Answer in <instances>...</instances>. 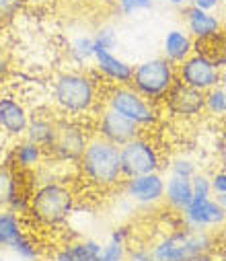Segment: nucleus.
I'll return each mask as SVG.
<instances>
[{"label": "nucleus", "instance_id": "f257e3e1", "mask_svg": "<svg viewBox=\"0 0 226 261\" xmlns=\"http://www.w3.org/2000/svg\"><path fill=\"white\" fill-rule=\"evenodd\" d=\"M52 101L62 117L81 119L97 109L99 83L83 68L62 70L52 81Z\"/></svg>", "mask_w": 226, "mask_h": 261}, {"label": "nucleus", "instance_id": "f03ea898", "mask_svg": "<svg viewBox=\"0 0 226 261\" xmlns=\"http://www.w3.org/2000/svg\"><path fill=\"white\" fill-rule=\"evenodd\" d=\"M77 210V193L60 179H45L29 195V216L47 228L64 226Z\"/></svg>", "mask_w": 226, "mask_h": 261}, {"label": "nucleus", "instance_id": "7ed1b4c3", "mask_svg": "<svg viewBox=\"0 0 226 261\" xmlns=\"http://www.w3.org/2000/svg\"><path fill=\"white\" fill-rule=\"evenodd\" d=\"M77 165H79L83 179L95 189L107 191V189H115L123 183L119 146H115L99 136H91V140Z\"/></svg>", "mask_w": 226, "mask_h": 261}, {"label": "nucleus", "instance_id": "20e7f679", "mask_svg": "<svg viewBox=\"0 0 226 261\" xmlns=\"http://www.w3.org/2000/svg\"><path fill=\"white\" fill-rule=\"evenodd\" d=\"M212 251H218L216 232L189 226L163 234L150 247L155 261H197Z\"/></svg>", "mask_w": 226, "mask_h": 261}, {"label": "nucleus", "instance_id": "39448f33", "mask_svg": "<svg viewBox=\"0 0 226 261\" xmlns=\"http://www.w3.org/2000/svg\"><path fill=\"white\" fill-rule=\"evenodd\" d=\"M177 83V70L175 64H171L167 58H150L134 66L132 87L148 101H161L167 97V93Z\"/></svg>", "mask_w": 226, "mask_h": 261}, {"label": "nucleus", "instance_id": "423d86ee", "mask_svg": "<svg viewBox=\"0 0 226 261\" xmlns=\"http://www.w3.org/2000/svg\"><path fill=\"white\" fill-rule=\"evenodd\" d=\"M103 101H105V107L123 115L138 127H150L159 121L155 103L144 99L132 85H111Z\"/></svg>", "mask_w": 226, "mask_h": 261}, {"label": "nucleus", "instance_id": "0eeeda50", "mask_svg": "<svg viewBox=\"0 0 226 261\" xmlns=\"http://www.w3.org/2000/svg\"><path fill=\"white\" fill-rule=\"evenodd\" d=\"M89 140H91V134L87 132V125L81 119L58 117L56 136H54L52 146L45 150V154L60 165H66V163L77 165Z\"/></svg>", "mask_w": 226, "mask_h": 261}, {"label": "nucleus", "instance_id": "6e6552de", "mask_svg": "<svg viewBox=\"0 0 226 261\" xmlns=\"http://www.w3.org/2000/svg\"><path fill=\"white\" fill-rule=\"evenodd\" d=\"M119 161H121L123 179L148 175V173H161L163 167L159 148L142 134L119 146Z\"/></svg>", "mask_w": 226, "mask_h": 261}, {"label": "nucleus", "instance_id": "1a4fd4ad", "mask_svg": "<svg viewBox=\"0 0 226 261\" xmlns=\"http://www.w3.org/2000/svg\"><path fill=\"white\" fill-rule=\"evenodd\" d=\"M177 81L191 87V89H197L202 93H208L216 87L222 85L224 76H222V70L216 66V64L199 54V51H193L187 60H183L177 68Z\"/></svg>", "mask_w": 226, "mask_h": 261}, {"label": "nucleus", "instance_id": "9d476101", "mask_svg": "<svg viewBox=\"0 0 226 261\" xmlns=\"http://www.w3.org/2000/svg\"><path fill=\"white\" fill-rule=\"evenodd\" d=\"M29 119L31 111L19 95L11 91H0V134L11 140L25 138Z\"/></svg>", "mask_w": 226, "mask_h": 261}, {"label": "nucleus", "instance_id": "9b49d317", "mask_svg": "<svg viewBox=\"0 0 226 261\" xmlns=\"http://www.w3.org/2000/svg\"><path fill=\"white\" fill-rule=\"evenodd\" d=\"M181 220L183 226L216 232L226 226V212L212 195L210 198H193L191 204L181 212Z\"/></svg>", "mask_w": 226, "mask_h": 261}, {"label": "nucleus", "instance_id": "f8f14e48", "mask_svg": "<svg viewBox=\"0 0 226 261\" xmlns=\"http://www.w3.org/2000/svg\"><path fill=\"white\" fill-rule=\"evenodd\" d=\"M125 198L138 206H157L165 200V177L161 173H148L123 179L121 183Z\"/></svg>", "mask_w": 226, "mask_h": 261}, {"label": "nucleus", "instance_id": "ddd939ff", "mask_svg": "<svg viewBox=\"0 0 226 261\" xmlns=\"http://www.w3.org/2000/svg\"><path fill=\"white\" fill-rule=\"evenodd\" d=\"M140 134H142V127H138L136 123H132L123 115L115 113L109 107L101 109V113L97 117V125H95V136H99V138H103L115 146H121Z\"/></svg>", "mask_w": 226, "mask_h": 261}, {"label": "nucleus", "instance_id": "4468645a", "mask_svg": "<svg viewBox=\"0 0 226 261\" xmlns=\"http://www.w3.org/2000/svg\"><path fill=\"white\" fill-rule=\"evenodd\" d=\"M165 103H167V111L171 115L181 117V119H191L206 111V93L191 89L177 81L173 85V89L167 93Z\"/></svg>", "mask_w": 226, "mask_h": 261}, {"label": "nucleus", "instance_id": "2eb2a0df", "mask_svg": "<svg viewBox=\"0 0 226 261\" xmlns=\"http://www.w3.org/2000/svg\"><path fill=\"white\" fill-rule=\"evenodd\" d=\"M93 64L97 72L109 81L111 85H130L134 76V66L123 58H119L113 49H97Z\"/></svg>", "mask_w": 226, "mask_h": 261}, {"label": "nucleus", "instance_id": "dca6fc26", "mask_svg": "<svg viewBox=\"0 0 226 261\" xmlns=\"http://www.w3.org/2000/svg\"><path fill=\"white\" fill-rule=\"evenodd\" d=\"M183 19H185V31L195 41H208L216 37L222 31V21L212 11H202L197 7H183Z\"/></svg>", "mask_w": 226, "mask_h": 261}, {"label": "nucleus", "instance_id": "f3484780", "mask_svg": "<svg viewBox=\"0 0 226 261\" xmlns=\"http://www.w3.org/2000/svg\"><path fill=\"white\" fill-rule=\"evenodd\" d=\"M45 159H47V154H45V150L39 144L31 142L27 138H19L13 144L7 163L13 165L21 173H35L43 165Z\"/></svg>", "mask_w": 226, "mask_h": 261}, {"label": "nucleus", "instance_id": "a211bd4d", "mask_svg": "<svg viewBox=\"0 0 226 261\" xmlns=\"http://www.w3.org/2000/svg\"><path fill=\"white\" fill-rule=\"evenodd\" d=\"M193 200V189H191V179L185 177H177V175H169L165 179V204L181 214Z\"/></svg>", "mask_w": 226, "mask_h": 261}, {"label": "nucleus", "instance_id": "6ab92c4d", "mask_svg": "<svg viewBox=\"0 0 226 261\" xmlns=\"http://www.w3.org/2000/svg\"><path fill=\"white\" fill-rule=\"evenodd\" d=\"M56 125H58V117H54L49 113H31L25 138L39 144L43 150H47L56 136Z\"/></svg>", "mask_w": 226, "mask_h": 261}, {"label": "nucleus", "instance_id": "aec40b11", "mask_svg": "<svg viewBox=\"0 0 226 261\" xmlns=\"http://www.w3.org/2000/svg\"><path fill=\"white\" fill-rule=\"evenodd\" d=\"M193 54V39L183 29H171L163 39V58L171 64H179Z\"/></svg>", "mask_w": 226, "mask_h": 261}, {"label": "nucleus", "instance_id": "412c9836", "mask_svg": "<svg viewBox=\"0 0 226 261\" xmlns=\"http://www.w3.org/2000/svg\"><path fill=\"white\" fill-rule=\"evenodd\" d=\"M101 251V243L95 239H77L60 247L54 261H95Z\"/></svg>", "mask_w": 226, "mask_h": 261}, {"label": "nucleus", "instance_id": "4be33fe9", "mask_svg": "<svg viewBox=\"0 0 226 261\" xmlns=\"http://www.w3.org/2000/svg\"><path fill=\"white\" fill-rule=\"evenodd\" d=\"M21 171H17L13 165L7 161L0 163V208H9L13 200L19 193H23V181H21Z\"/></svg>", "mask_w": 226, "mask_h": 261}, {"label": "nucleus", "instance_id": "5701e85b", "mask_svg": "<svg viewBox=\"0 0 226 261\" xmlns=\"http://www.w3.org/2000/svg\"><path fill=\"white\" fill-rule=\"evenodd\" d=\"M27 232L23 216L13 212L11 208H0V251L11 249V245Z\"/></svg>", "mask_w": 226, "mask_h": 261}, {"label": "nucleus", "instance_id": "b1692460", "mask_svg": "<svg viewBox=\"0 0 226 261\" xmlns=\"http://www.w3.org/2000/svg\"><path fill=\"white\" fill-rule=\"evenodd\" d=\"M95 51H97V43L91 33H79V35L70 37V41H68V58L72 64H77L79 68H85L87 64L93 62Z\"/></svg>", "mask_w": 226, "mask_h": 261}, {"label": "nucleus", "instance_id": "393cba45", "mask_svg": "<svg viewBox=\"0 0 226 261\" xmlns=\"http://www.w3.org/2000/svg\"><path fill=\"white\" fill-rule=\"evenodd\" d=\"M9 251H13L19 259H23V261H39L41 259V247L33 241V237L29 234V232H23L13 245H11V249Z\"/></svg>", "mask_w": 226, "mask_h": 261}, {"label": "nucleus", "instance_id": "a878e982", "mask_svg": "<svg viewBox=\"0 0 226 261\" xmlns=\"http://www.w3.org/2000/svg\"><path fill=\"white\" fill-rule=\"evenodd\" d=\"M206 111L212 115H226V89L216 87L206 93Z\"/></svg>", "mask_w": 226, "mask_h": 261}, {"label": "nucleus", "instance_id": "bb28decb", "mask_svg": "<svg viewBox=\"0 0 226 261\" xmlns=\"http://www.w3.org/2000/svg\"><path fill=\"white\" fill-rule=\"evenodd\" d=\"M128 257V245L117 243V241H107L101 245V251L95 261H125Z\"/></svg>", "mask_w": 226, "mask_h": 261}, {"label": "nucleus", "instance_id": "cd10ccee", "mask_svg": "<svg viewBox=\"0 0 226 261\" xmlns=\"http://www.w3.org/2000/svg\"><path fill=\"white\" fill-rule=\"evenodd\" d=\"M95 43H97V49H115L117 43H119V37H117V29L113 25H101L95 33Z\"/></svg>", "mask_w": 226, "mask_h": 261}, {"label": "nucleus", "instance_id": "c85d7f7f", "mask_svg": "<svg viewBox=\"0 0 226 261\" xmlns=\"http://www.w3.org/2000/svg\"><path fill=\"white\" fill-rule=\"evenodd\" d=\"M155 7V0H117V11L123 17H134Z\"/></svg>", "mask_w": 226, "mask_h": 261}, {"label": "nucleus", "instance_id": "c756f323", "mask_svg": "<svg viewBox=\"0 0 226 261\" xmlns=\"http://www.w3.org/2000/svg\"><path fill=\"white\" fill-rule=\"evenodd\" d=\"M171 175H177V177H185V179H191L195 173H197V165L187 159V156H177L171 161Z\"/></svg>", "mask_w": 226, "mask_h": 261}, {"label": "nucleus", "instance_id": "7c9ffc66", "mask_svg": "<svg viewBox=\"0 0 226 261\" xmlns=\"http://www.w3.org/2000/svg\"><path fill=\"white\" fill-rule=\"evenodd\" d=\"M191 189H193V198H210V195H214L212 181L204 173H195L191 177Z\"/></svg>", "mask_w": 226, "mask_h": 261}, {"label": "nucleus", "instance_id": "2f4dec72", "mask_svg": "<svg viewBox=\"0 0 226 261\" xmlns=\"http://www.w3.org/2000/svg\"><path fill=\"white\" fill-rule=\"evenodd\" d=\"M23 9L21 0H0V25L13 21Z\"/></svg>", "mask_w": 226, "mask_h": 261}, {"label": "nucleus", "instance_id": "473e14b6", "mask_svg": "<svg viewBox=\"0 0 226 261\" xmlns=\"http://www.w3.org/2000/svg\"><path fill=\"white\" fill-rule=\"evenodd\" d=\"M125 261H155V257L150 253V249H146V247H134V249L128 247Z\"/></svg>", "mask_w": 226, "mask_h": 261}, {"label": "nucleus", "instance_id": "72a5a7b5", "mask_svg": "<svg viewBox=\"0 0 226 261\" xmlns=\"http://www.w3.org/2000/svg\"><path fill=\"white\" fill-rule=\"evenodd\" d=\"M11 74V58H9V51L0 45V85H3Z\"/></svg>", "mask_w": 226, "mask_h": 261}, {"label": "nucleus", "instance_id": "f704fd0d", "mask_svg": "<svg viewBox=\"0 0 226 261\" xmlns=\"http://www.w3.org/2000/svg\"><path fill=\"white\" fill-rule=\"evenodd\" d=\"M210 181H212V191H214V195H226V173H224V171L212 175Z\"/></svg>", "mask_w": 226, "mask_h": 261}, {"label": "nucleus", "instance_id": "c9c22d12", "mask_svg": "<svg viewBox=\"0 0 226 261\" xmlns=\"http://www.w3.org/2000/svg\"><path fill=\"white\" fill-rule=\"evenodd\" d=\"M109 241H117V243L128 245V243H130V228H128V226H117V228H113Z\"/></svg>", "mask_w": 226, "mask_h": 261}, {"label": "nucleus", "instance_id": "e433bc0d", "mask_svg": "<svg viewBox=\"0 0 226 261\" xmlns=\"http://www.w3.org/2000/svg\"><path fill=\"white\" fill-rule=\"evenodd\" d=\"M189 5L191 7H197L202 11H214V9H218L216 0H189Z\"/></svg>", "mask_w": 226, "mask_h": 261}, {"label": "nucleus", "instance_id": "4c0bfd02", "mask_svg": "<svg viewBox=\"0 0 226 261\" xmlns=\"http://www.w3.org/2000/svg\"><path fill=\"white\" fill-rule=\"evenodd\" d=\"M56 0H21V5L27 9H45L49 5H54Z\"/></svg>", "mask_w": 226, "mask_h": 261}, {"label": "nucleus", "instance_id": "58836bf2", "mask_svg": "<svg viewBox=\"0 0 226 261\" xmlns=\"http://www.w3.org/2000/svg\"><path fill=\"white\" fill-rule=\"evenodd\" d=\"M216 241H218V251L226 257V226L220 228V234L216 237Z\"/></svg>", "mask_w": 226, "mask_h": 261}, {"label": "nucleus", "instance_id": "ea45409f", "mask_svg": "<svg viewBox=\"0 0 226 261\" xmlns=\"http://www.w3.org/2000/svg\"><path fill=\"white\" fill-rule=\"evenodd\" d=\"M197 261H226V257H224L220 251H212V253L204 255V257H202V259H197Z\"/></svg>", "mask_w": 226, "mask_h": 261}, {"label": "nucleus", "instance_id": "a19ab883", "mask_svg": "<svg viewBox=\"0 0 226 261\" xmlns=\"http://www.w3.org/2000/svg\"><path fill=\"white\" fill-rule=\"evenodd\" d=\"M167 3H169V5H173V7H181V9H183V7H187V5H189V0H167Z\"/></svg>", "mask_w": 226, "mask_h": 261}, {"label": "nucleus", "instance_id": "79ce46f5", "mask_svg": "<svg viewBox=\"0 0 226 261\" xmlns=\"http://www.w3.org/2000/svg\"><path fill=\"white\" fill-rule=\"evenodd\" d=\"M216 200L220 202V206L224 208V212H226V195H216Z\"/></svg>", "mask_w": 226, "mask_h": 261}, {"label": "nucleus", "instance_id": "37998d69", "mask_svg": "<svg viewBox=\"0 0 226 261\" xmlns=\"http://www.w3.org/2000/svg\"><path fill=\"white\" fill-rule=\"evenodd\" d=\"M216 3H218V5H224V7H226V0H216Z\"/></svg>", "mask_w": 226, "mask_h": 261}, {"label": "nucleus", "instance_id": "c03bdc74", "mask_svg": "<svg viewBox=\"0 0 226 261\" xmlns=\"http://www.w3.org/2000/svg\"><path fill=\"white\" fill-rule=\"evenodd\" d=\"M0 261H7V259H5V257H3V253H0Z\"/></svg>", "mask_w": 226, "mask_h": 261}]
</instances>
